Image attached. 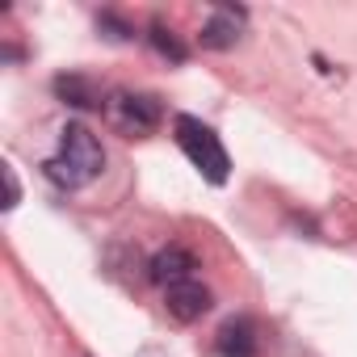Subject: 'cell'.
I'll return each mask as SVG.
<instances>
[{"mask_svg":"<svg viewBox=\"0 0 357 357\" xmlns=\"http://www.w3.org/2000/svg\"><path fill=\"white\" fill-rule=\"evenodd\" d=\"M101 168H105V151H101L97 135L80 122H68L59 135V155L47 160V176L63 190H80V185L97 181Z\"/></svg>","mask_w":357,"mask_h":357,"instance_id":"6da1fadb","label":"cell"},{"mask_svg":"<svg viewBox=\"0 0 357 357\" xmlns=\"http://www.w3.org/2000/svg\"><path fill=\"white\" fill-rule=\"evenodd\" d=\"M172 130H176V143H181V151L190 155V164L206 176L211 185H223L227 172H231V160H227L219 135H215L206 122H198L194 114H181V118L172 122Z\"/></svg>","mask_w":357,"mask_h":357,"instance_id":"7a4b0ae2","label":"cell"},{"mask_svg":"<svg viewBox=\"0 0 357 357\" xmlns=\"http://www.w3.org/2000/svg\"><path fill=\"white\" fill-rule=\"evenodd\" d=\"M109 114H114V122H118L122 130H130V135H147V130H155L160 118H164L160 101L147 97V93H126V97H118V101L109 105Z\"/></svg>","mask_w":357,"mask_h":357,"instance_id":"3957f363","label":"cell"},{"mask_svg":"<svg viewBox=\"0 0 357 357\" xmlns=\"http://www.w3.org/2000/svg\"><path fill=\"white\" fill-rule=\"evenodd\" d=\"M164 307H168L172 319L194 324V319H202V315L211 311V290H206L202 282H194V278H190V282H176V286H168Z\"/></svg>","mask_w":357,"mask_h":357,"instance_id":"277c9868","label":"cell"},{"mask_svg":"<svg viewBox=\"0 0 357 357\" xmlns=\"http://www.w3.org/2000/svg\"><path fill=\"white\" fill-rule=\"evenodd\" d=\"M240 22H244V9L223 5V9L202 26V47H206V51H227V47H236V38H240Z\"/></svg>","mask_w":357,"mask_h":357,"instance_id":"5b68a950","label":"cell"},{"mask_svg":"<svg viewBox=\"0 0 357 357\" xmlns=\"http://www.w3.org/2000/svg\"><path fill=\"white\" fill-rule=\"evenodd\" d=\"M194 269H198V261H194V252H185V248H168V252H160V257L151 261V278H155L160 286L190 282Z\"/></svg>","mask_w":357,"mask_h":357,"instance_id":"8992f818","label":"cell"},{"mask_svg":"<svg viewBox=\"0 0 357 357\" xmlns=\"http://www.w3.org/2000/svg\"><path fill=\"white\" fill-rule=\"evenodd\" d=\"M219 353L223 357H257V324L252 319H231L219 328Z\"/></svg>","mask_w":357,"mask_h":357,"instance_id":"52a82bcc","label":"cell"},{"mask_svg":"<svg viewBox=\"0 0 357 357\" xmlns=\"http://www.w3.org/2000/svg\"><path fill=\"white\" fill-rule=\"evenodd\" d=\"M55 93H59L63 101L80 105V109L97 105V89H93V80H84V76H59V80H55Z\"/></svg>","mask_w":357,"mask_h":357,"instance_id":"ba28073f","label":"cell"},{"mask_svg":"<svg viewBox=\"0 0 357 357\" xmlns=\"http://www.w3.org/2000/svg\"><path fill=\"white\" fill-rule=\"evenodd\" d=\"M151 43H155V51H160V55H168V59H176V63L185 59V47L176 43V38H172L164 26H151Z\"/></svg>","mask_w":357,"mask_h":357,"instance_id":"9c48e42d","label":"cell"},{"mask_svg":"<svg viewBox=\"0 0 357 357\" xmlns=\"http://www.w3.org/2000/svg\"><path fill=\"white\" fill-rule=\"evenodd\" d=\"M5 190H9V198H5V211H13L17 206V198H22V190H17V172L5 164Z\"/></svg>","mask_w":357,"mask_h":357,"instance_id":"30bf717a","label":"cell"}]
</instances>
